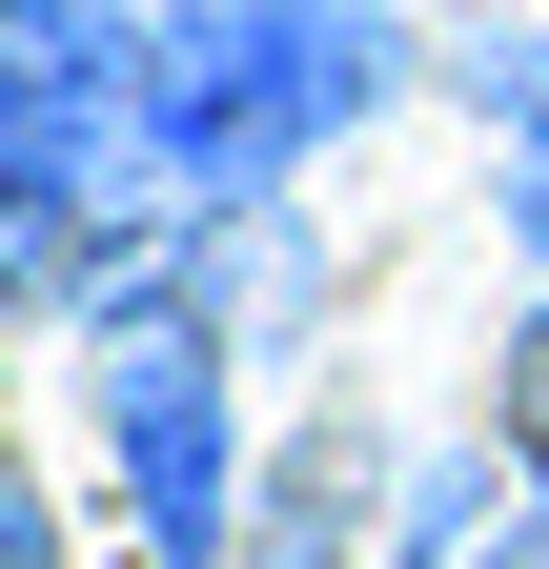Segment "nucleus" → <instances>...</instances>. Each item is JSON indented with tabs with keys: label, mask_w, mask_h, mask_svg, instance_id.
Listing matches in <instances>:
<instances>
[{
	"label": "nucleus",
	"mask_w": 549,
	"mask_h": 569,
	"mask_svg": "<svg viewBox=\"0 0 549 569\" xmlns=\"http://www.w3.org/2000/svg\"><path fill=\"white\" fill-rule=\"evenodd\" d=\"M407 102V21L387 0H163L143 41V163H163V224H244L286 203L347 122Z\"/></svg>",
	"instance_id": "obj_1"
},
{
	"label": "nucleus",
	"mask_w": 549,
	"mask_h": 569,
	"mask_svg": "<svg viewBox=\"0 0 549 569\" xmlns=\"http://www.w3.org/2000/svg\"><path fill=\"white\" fill-rule=\"evenodd\" d=\"M143 0H0V244H21V306H102L163 224L143 163Z\"/></svg>",
	"instance_id": "obj_2"
},
{
	"label": "nucleus",
	"mask_w": 549,
	"mask_h": 569,
	"mask_svg": "<svg viewBox=\"0 0 549 569\" xmlns=\"http://www.w3.org/2000/svg\"><path fill=\"white\" fill-rule=\"evenodd\" d=\"M82 407H102V468H122L143 569H224L244 549V407H224V306L183 284V244L82 306Z\"/></svg>",
	"instance_id": "obj_3"
},
{
	"label": "nucleus",
	"mask_w": 549,
	"mask_h": 569,
	"mask_svg": "<svg viewBox=\"0 0 549 569\" xmlns=\"http://www.w3.org/2000/svg\"><path fill=\"white\" fill-rule=\"evenodd\" d=\"M468 102H489L509 142H549V21H509V41H468Z\"/></svg>",
	"instance_id": "obj_4"
},
{
	"label": "nucleus",
	"mask_w": 549,
	"mask_h": 569,
	"mask_svg": "<svg viewBox=\"0 0 549 569\" xmlns=\"http://www.w3.org/2000/svg\"><path fill=\"white\" fill-rule=\"evenodd\" d=\"M0 569H61V509H41V468L0 448Z\"/></svg>",
	"instance_id": "obj_5"
},
{
	"label": "nucleus",
	"mask_w": 549,
	"mask_h": 569,
	"mask_svg": "<svg viewBox=\"0 0 549 569\" xmlns=\"http://www.w3.org/2000/svg\"><path fill=\"white\" fill-rule=\"evenodd\" d=\"M509 448H549V306L509 326Z\"/></svg>",
	"instance_id": "obj_6"
},
{
	"label": "nucleus",
	"mask_w": 549,
	"mask_h": 569,
	"mask_svg": "<svg viewBox=\"0 0 549 569\" xmlns=\"http://www.w3.org/2000/svg\"><path fill=\"white\" fill-rule=\"evenodd\" d=\"M509 244L549 264V142H509Z\"/></svg>",
	"instance_id": "obj_7"
},
{
	"label": "nucleus",
	"mask_w": 549,
	"mask_h": 569,
	"mask_svg": "<svg viewBox=\"0 0 549 569\" xmlns=\"http://www.w3.org/2000/svg\"><path fill=\"white\" fill-rule=\"evenodd\" d=\"M0 306H21V244H0Z\"/></svg>",
	"instance_id": "obj_8"
}]
</instances>
